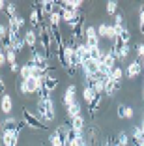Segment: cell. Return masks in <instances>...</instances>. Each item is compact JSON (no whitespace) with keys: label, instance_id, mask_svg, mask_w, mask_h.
<instances>
[{"label":"cell","instance_id":"obj_40","mask_svg":"<svg viewBox=\"0 0 144 146\" xmlns=\"http://www.w3.org/2000/svg\"><path fill=\"white\" fill-rule=\"evenodd\" d=\"M122 88V81H114V92H118Z\"/></svg>","mask_w":144,"mask_h":146},{"label":"cell","instance_id":"obj_42","mask_svg":"<svg viewBox=\"0 0 144 146\" xmlns=\"http://www.w3.org/2000/svg\"><path fill=\"white\" fill-rule=\"evenodd\" d=\"M6 4H8V2H4V0H0V11H4V9H6Z\"/></svg>","mask_w":144,"mask_h":146},{"label":"cell","instance_id":"obj_5","mask_svg":"<svg viewBox=\"0 0 144 146\" xmlns=\"http://www.w3.org/2000/svg\"><path fill=\"white\" fill-rule=\"evenodd\" d=\"M19 135H21V131H17V129H4L2 131V146H17Z\"/></svg>","mask_w":144,"mask_h":146},{"label":"cell","instance_id":"obj_4","mask_svg":"<svg viewBox=\"0 0 144 146\" xmlns=\"http://www.w3.org/2000/svg\"><path fill=\"white\" fill-rule=\"evenodd\" d=\"M84 43H86V47L88 49H98V47H101L99 45V41L101 39L98 38V28L96 26H86V32H84Z\"/></svg>","mask_w":144,"mask_h":146},{"label":"cell","instance_id":"obj_14","mask_svg":"<svg viewBox=\"0 0 144 146\" xmlns=\"http://www.w3.org/2000/svg\"><path fill=\"white\" fill-rule=\"evenodd\" d=\"M116 114H118V118H133V107H129V105H125V103H120L118 105V109H116Z\"/></svg>","mask_w":144,"mask_h":146},{"label":"cell","instance_id":"obj_3","mask_svg":"<svg viewBox=\"0 0 144 146\" xmlns=\"http://www.w3.org/2000/svg\"><path fill=\"white\" fill-rule=\"evenodd\" d=\"M23 120H25L26 125H28V127H32V129H47V125L39 120V116L36 114L34 111L25 109V111H23Z\"/></svg>","mask_w":144,"mask_h":146},{"label":"cell","instance_id":"obj_44","mask_svg":"<svg viewBox=\"0 0 144 146\" xmlns=\"http://www.w3.org/2000/svg\"><path fill=\"white\" fill-rule=\"evenodd\" d=\"M2 125H4V122H2V120H0V131H2Z\"/></svg>","mask_w":144,"mask_h":146},{"label":"cell","instance_id":"obj_22","mask_svg":"<svg viewBox=\"0 0 144 146\" xmlns=\"http://www.w3.org/2000/svg\"><path fill=\"white\" fill-rule=\"evenodd\" d=\"M60 4H62V6H66V8H69V9H75V11H81L82 0H62Z\"/></svg>","mask_w":144,"mask_h":146},{"label":"cell","instance_id":"obj_39","mask_svg":"<svg viewBox=\"0 0 144 146\" xmlns=\"http://www.w3.org/2000/svg\"><path fill=\"white\" fill-rule=\"evenodd\" d=\"M9 69H11L13 73H19V69H21V66H19L17 62H15V64H11V66H9Z\"/></svg>","mask_w":144,"mask_h":146},{"label":"cell","instance_id":"obj_29","mask_svg":"<svg viewBox=\"0 0 144 146\" xmlns=\"http://www.w3.org/2000/svg\"><path fill=\"white\" fill-rule=\"evenodd\" d=\"M26 47V43H25V38H19V39H15L13 41V47H11V51H15L19 54V52H23V49Z\"/></svg>","mask_w":144,"mask_h":146},{"label":"cell","instance_id":"obj_2","mask_svg":"<svg viewBox=\"0 0 144 146\" xmlns=\"http://www.w3.org/2000/svg\"><path fill=\"white\" fill-rule=\"evenodd\" d=\"M45 77H41V79H36V77H30V79H26V81H21L19 79L17 81V90L21 92L23 96H32V94H38V90H39V84H41V81Z\"/></svg>","mask_w":144,"mask_h":146},{"label":"cell","instance_id":"obj_12","mask_svg":"<svg viewBox=\"0 0 144 146\" xmlns=\"http://www.w3.org/2000/svg\"><path fill=\"white\" fill-rule=\"evenodd\" d=\"M43 84H45L47 92H49V94H52V92L58 88V79H56L54 75H51V73H47L45 79H43Z\"/></svg>","mask_w":144,"mask_h":146},{"label":"cell","instance_id":"obj_7","mask_svg":"<svg viewBox=\"0 0 144 146\" xmlns=\"http://www.w3.org/2000/svg\"><path fill=\"white\" fill-rule=\"evenodd\" d=\"M142 71H144V69H142V64H140V60H133L131 64H129L125 69H123V75H125L127 79H137Z\"/></svg>","mask_w":144,"mask_h":146},{"label":"cell","instance_id":"obj_34","mask_svg":"<svg viewBox=\"0 0 144 146\" xmlns=\"http://www.w3.org/2000/svg\"><path fill=\"white\" fill-rule=\"evenodd\" d=\"M6 60H8V64H9V66L15 64V62H17V52L11 51V49H9V51H6Z\"/></svg>","mask_w":144,"mask_h":146},{"label":"cell","instance_id":"obj_13","mask_svg":"<svg viewBox=\"0 0 144 146\" xmlns=\"http://www.w3.org/2000/svg\"><path fill=\"white\" fill-rule=\"evenodd\" d=\"M71 129H75L77 133H82L84 135V131H86V120H84V116H77V118H73L71 120Z\"/></svg>","mask_w":144,"mask_h":146},{"label":"cell","instance_id":"obj_30","mask_svg":"<svg viewBox=\"0 0 144 146\" xmlns=\"http://www.w3.org/2000/svg\"><path fill=\"white\" fill-rule=\"evenodd\" d=\"M98 28V38L99 39H107V32H109V25L107 23H101L99 26H96Z\"/></svg>","mask_w":144,"mask_h":146},{"label":"cell","instance_id":"obj_38","mask_svg":"<svg viewBox=\"0 0 144 146\" xmlns=\"http://www.w3.org/2000/svg\"><path fill=\"white\" fill-rule=\"evenodd\" d=\"M6 64H8V60H6V52L0 51V68H2V66H6Z\"/></svg>","mask_w":144,"mask_h":146},{"label":"cell","instance_id":"obj_25","mask_svg":"<svg viewBox=\"0 0 144 146\" xmlns=\"http://www.w3.org/2000/svg\"><path fill=\"white\" fill-rule=\"evenodd\" d=\"M19 75H21V81H26V79H30L32 77V68H30L28 64H23L21 66V69H19Z\"/></svg>","mask_w":144,"mask_h":146},{"label":"cell","instance_id":"obj_35","mask_svg":"<svg viewBox=\"0 0 144 146\" xmlns=\"http://www.w3.org/2000/svg\"><path fill=\"white\" fill-rule=\"evenodd\" d=\"M144 58V43H137V60Z\"/></svg>","mask_w":144,"mask_h":146},{"label":"cell","instance_id":"obj_19","mask_svg":"<svg viewBox=\"0 0 144 146\" xmlns=\"http://www.w3.org/2000/svg\"><path fill=\"white\" fill-rule=\"evenodd\" d=\"M49 141H51V146H64V141H66V137L60 133L58 129H54V131L49 135Z\"/></svg>","mask_w":144,"mask_h":146},{"label":"cell","instance_id":"obj_21","mask_svg":"<svg viewBox=\"0 0 144 146\" xmlns=\"http://www.w3.org/2000/svg\"><path fill=\"white\" fill-rule=\"evenodd\" d=\"M129 141H131V137L125 131H120L118 137L114 139V146H129Z\"/></svg>","mask_w":144,"mask_h":146},{"label":"cell","instance_id":"obj_17","mask_svg":"<svg viewBox=\"0 0 144 146\" xmlns=\"http://www.w3.org/2000/svg\"><path fill=\"white\" fill-rule=\"evenodd\" d=\"M62 13H60V6H58V9H56L54 13H52L51 17L47 19V25L49 26H54V28H60V25H62Z\"/></svg>","mask_w":144,"mask_h":146},{"label":"cell","instance_id":"obj_27","mask_svg":"<svg viewBox=\"0 0 144 146\" xmlns=\"http://www.w3.org/2000/svg\"><path fill=\"white\" fill-rule=\"evenodd\" d=\"M123 77H125V75H123V69L120 68V66H116V68L110 71V79H112V81H122Z\"/></svg>","mask_w":144,"mask_h":146},{"label":"cell","instance_id":"obj_15","mask_svg":"<svg viewBox=\"0 0 144 146\" xmlns=\"http://www.w3.org/2000/svg\"><path fill=\"white\" fill-rule=\"evenodd\" d=\"M30 25H32L34 30H38L41 26V17H39V11H38V4H34V8L30 11Z\"/></svg>","mask_w":144,"mask_h":146},{"label":"cell","instance_id":"obj_45","mask_svg":"<svg viewBox=\"0 0 144 146\" xmlns=\"http://www.w3.org/2000/svg\"><path fill=\"white\" fill-rule=\"evenodd\" d=\"M140 125H142V129H144V114H142V124H140Z\"/></svg>","mask_w":144,"mask_h":146},{"label":"cell","instance_id":"obj_16","mask_svg":"<svg viewBox=\"0 0 144 146\" xmlns=\"http://www.w3.org/2000/svg\"><path fill=\"white\" fill-rule=\"evenodd\" d=\"M131 141L135 142V146H139L140 142L144 141V129H142V125H135V127H133V131H131Z\"/></svg>","mask_w":144,"mask_h":146},{"label":"cell","instance_id":"obj_36","mask_svg":"<svg viewBox=\"0 0 144 146\" xmlns=\"http://www.w3.org/2000/svg\"><path fill=\"white\" fill-rule=\"evenodd\" d=\"M144 25V6H140V11H139V26Z\"/></svg>","mask_w":144,"mask_h":146},{"label":"cell","instance_id":"obj_47","mask_svg":"<svg viewBox=\"0 0 144 146\" xmlns=\"http://www.w3.org/2000/svg\"><path fill=\"white\" fill-rule=\"evenodd\" d=\"M142 101H144V86H142Z\"/></svg>","mask_w":144,"mask_h":146},{"label":"cell","instance_id":"obj_1","mask_svg":"<svg viewBox=\"0 0 144 146\" xmlns=\"http://www.w3.org/2000/svg\"><path fill=\"white\" fill-rule=\"evenodd\" d=\"M38 116L41 122H52L56 118V105L51 98L38 99Z\"/></svg>","mask_w":144,"mask_h":146},{"label":"cell","instance_id":"obj_10","mask_svg":"<svg viewBox=\"0 0 144 146\" xmlns=\"http://www.w3.org/2000/svg\"><path fill=\"white\" fill-rule=\"evenodd\" d=\"M0 111L4 112V114H11V111H13V99H11V96L6 92L2 98H0Z\"/></svg>","mask_w":144,"mask_h":146},{"label":"cell","instance_id":"obj_8","mask_svg":"<svg viewBox=\"0 0 144 146\" xmlns=\"http://www.w3.org/2000/svg\"><path fill=\"white\" fill-rule=\"evenodd\" d=\"M77 101V86L75 84H69L66 90H64V107L68 109L69 105H73Z\"/></svg>","mask_w":144,"mask_h":146},{"label":"cell","instance_id":"obj_46","mask_svg":"<svg viewBox=\"0 0 144 146\" xmlns=\"http://www.w3.org/2000/svg\"><path fill=\"white\" fill-rule=\"evenodd\" d=\"M140 64H142V69H144V58H142V60H140Z\"/></svg>","mask_w":144,"mask_h":146},{"label":"cell","instance_id":"obj_24","mask_svg":"<svg viewBox=\"0 0 144 146\" xmlns=\"http://www.w3.org/2000/svg\"><path fill=\"white\" fill-rule=\"evenodd\" d=\"M105 81V96H109V98H112V96L116 94L114 92V81L110 77H107V79H103Z\"/></svg>","mask_w":144,"mask_h":146},{"label":"cell","instance_id":"obj_18","mask_svg":"<svg viewBox=\"0 0 144 146\" xmlns=\"http://www.w3.org/2000/svg\"><path fill=\"white\" fill-rule=\"evenodd\" d=\"M66 114H68L69 120H73V118H77V116H81V101H75L73 105H69V107L66 109Z\"/></svg>","mask_w":144,"mask_h":146},{"label":"cell","instance_id":"obj_20","mask_svg":"<svg viewBox=\"0 0 144 146\" xmlns=\"http://www.w3.org/2000/svg\"><path fill=\"white\" fill-rule=\"evenodd\" d=\"M96 92H94V88L92 86H82V99H84V103H92L94 99H96Z\"/></svg>","mask_w":144,"mask_h":146},{"label":"cell","instance_id":"obj_28","mask_svg":"<svg viewBox=\"0 0 144 146\" xmlns=\"http://www.w3.org/2000/svg\"><path fill=\"white\" fill-rule=\"evenodd\" d=\"M101 99H103V96H96V99H94L92 103L88 105V111H90V114H96V111H98V107L101 105Z\"/></svg>","mask_w":144,"mask_h":146},{"label":"cell","instance_id":"obj_37","mask_svg":"<svg viewBox=\"0 0 144 146\" xmlns=\"http://www.w3.org/2000/svg\"><path fill=\"white\" fill-rule=\"evenodd\" d=\"M4 94H6V82L2 79V75H0V96H4Z\"/></svg>","mask_w":144,"mask_h":146},{"label":"cell","instance_id":"obj_31","mask_svg":"<svg viewBox=\"0 0 144 146\" xmlns=\"http://www.w3.org/2000/svg\"><path fill=\"white\" fill-rule=\"evenodd\" d=\"M4 11L8 13L9 19L17 17V8H15V4H13V2H8V4H6V9H4Z\"/></svg>","mask_w":144,"mask_h":146},{"label":"cell","instance_id":"obj_41","mask_svg":"<svg viewBox=\"0 0 144 146\" xmlns=\"http://www.w3.org/2000/svg\"><path fill=\"white\" fill-rule=\"evenodd\" d=\"M103 146H114V139H107Z\"/></svg>","mask_w":144,"mask_h":146},{"label":"cell","instance_id":"obj_33","mask_svg":"<svg viewBox=\"0 0 144 146\" xmlns=\"http://www.w3.org/2000/svg\"><path fill=\"white\" fill-rule=\"evenodd\" d=\"M105 9H107V13H109V15H114V13L118 11V2H116V0H109Z\"/></svg>","mask_w":144,"mask_h":146},{"label":"cell","instance_id":"obj_32","mask_svg":"<svg viewBox=\"0 0 144 146\" xmlns=\"http://www.w3.org/2000/svg\"><path fill=\"white\" fill-rule=\"evenodd\" d=\"M116 56H118V62H122V60H125L127 56H129V45H123L120 51H116Z\"/></svg>","mask_w":144,"mask_h":146},{"label":"cell","instance_id":"obj_43","mask_svg":"<svg viewBox=\"0 0 144 146\" xmlns=\"http://www.w3.org/2000/svg\"><path fill=\"white\" fill-rule=\"evenodd\" d=\"M139 28H140V34H142V36H144V25H140V26H139Z\"/></svg>","mask_w":144,"mask_h":146},{"label":"cell","instance_id":"obj_23","mask_svg":"<svg viewBox=\"0 0 144 146\" xmlns=\"http://www.w3.org/2000/svg\"><path fill=\"white\" fill-rule=\"evenodd\" d=\"M118 38L122 39V43H123V45H129V41H131V28H127V26H123L122 30H120Z\"/></svg>","mask_w":144,"mask_h":146},{"label":"cell","instance_id":"obj_9","mask_svg":"<svg viewBox=\"0 0 144 146\" xmlns=\"http://www.w3.org/2000/svg\"><path fill=\"white\" fill-rule=\"evenodd\" d=\"M23 38H25V43H26V47H28L30 51H34V49L38 47L39 39H38V34H36V30H34V28H30V30H26Z\"/></svg>","mask_w":144,"mask_h":146},{"label":"cell","instance_id":"obj_11","mask_svg":"<svg viewBox=\"0 0 144 146\" xmlns=\"http://www.w3.org/2000/svg\"><path fill=\"white\" fill-rule=\"evenodd\" d=\"M77 54H79V58H81V66L86 64L88 60H92V56H90V49L86 47V43H84V41L77 43Z\"/></svg>","mask_w":144,"mask_h":146},{"label":"cell","instance_id":"obj_26","mask_svg":"<svg viewBox=\"0 0 144 146\" xmlns=\"http://www.w3.org/2000/svg\"><path fill=\"white\" fill-rule=\"evenodd\" d=\"M17 124H19V120L9 114V116H6V120H4V129H15Z\"/></svg>","mask_w":144,"mask_h":146},{"label":"cell","instance_id":"obj_6","mask_svg":"<svg viewBox=\"0 0 144 146\" xmlns=\"http://www.w3.org/2000/svg\"><path fill=\"white\" fill-rule=\"evenodd\" d=\"M81 69L84 77H99V62L96 60H88L86 64L81 66Z\"/></svg>","mask_w":144,"mask_h":146}]
</instances>
